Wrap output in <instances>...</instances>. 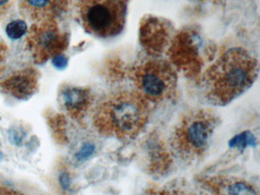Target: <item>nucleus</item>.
I'll return each mask as SVG.
<instances>
[{
    "label": "nucleus",
    "instance_id": "f257e3e1",
    "mask_svg": "<svg viewBox=\"0 0 260 195\" xmlns=\"http://www.w3.org/2000/svg\"><path fill=\"white\" fill-rule=\"evenodd\" d=\"M258 73V61L247 50L230 49L205 71V97L214 105H228L252 86Z\"/></svg>",
    "mask_w": 260,
    "mask_h": 195
},
{
    "label": "nucleus",
    "instance_id": "f03ea898",
    "mask_svg": "<svg viewBox=\"0 0 260 195\" xmlns=\"http://www.w3.org/2000/svg\"><path fill=\"white\" fill-rule=\"evenodd\" d=\"M150 110V104L138 91H119L106 98L97 107L94 124L107 137L132 140L145 129Z\"/></svg>",
    "mask_w": 260,
    "mask_h": 195
},
{
    "label": "nucleus",
    "instance_id": "7ed1b4c3",
    "mask_svg": "<svg viewBox=\"0 0 260 195\" xmlns=\"http://www.w3.org/2000/svg\"><path fill=\"white\" fill-rule=\"evenodd\" d=\"M220 120L210 109L192 110L182 116L170 137V146L183 161L200 159L208 151L211 139Z\"/></svg>",
    "mask_w": 260,
    "mask_h": 195
},
{
    "label": "nucleus",
    "instance_id": "20e7f679",
    "mask_svg": "<svg viewBox=\"0 0 260 195\" xmlns=\"http://www.w3.org/2000/svg\"><path fill=\"white\" fill-rule=\"evenodd\" d=\"M77 6L82 24L91 35L112 38L124 29L126 0H77Z\"/></svg>",
    "mask_w": 260,
    "mask_h": 195
},
{
    "label": "nucleus",
    "instance_id": "39448f33",
    "mask_svg": "<svg viewBox=\"0 0 260 195\" xmlns=\"http://www.w3.org/2000/svg\"><path fill=\"white\" fill-rule=\"evenodd\" d=\"M135 91L150 104H159L173 98L177 87V74L164 59H151L134 69Z\"/></svg>",
    "mask_w": 260,
    "mask_h": 195
},
{
    "label": "nucleus",
    "instance_id": "423d86ee",
    "mask_svg": "<svg viewBox=\"0 0 260 195\" xmlns=\"http://www.w3.org/2000/svg\"><path fill=\"white\" fill-rule=\"evenodd\" d=\"M26 46L36 63L42 64L62 54L68 46V35L57 21L35 22L27 32Z\"/></svg>",
    "mask_w": 260,
    "mask_h": 195
},
{
    "label": "nucleus",
    "instance_id": "0eeeda50",
    "mask_svg": "<svg viewBox=\"0 0 260 195\" xmlns=\"http://www.w3.org/2000/svg\"><path fill=\"white\" fill-rule=\"evenodd\" d=\"M71 0H18L21 15L28 21H57L69 9Z\"/></svg>",
    "mask_w": 260,
    "mask_h": 195
},
{
    "label": "nucleus",
    "instance_id": "6e6552de",
    "mask_svg": "<svg viewBox=\"0 0 260 195\" xmlns=\"http://www.w3.org/2000/svg\"><path fill=\"white\" fill-rule=\"evenodd\" d=\"M39 79V73L36 69L26 67L0 81V89L16 99L25 100L37 91Z\"/></svg>",
    "mask_w": 260,
    "mask_h": 195
},
{
    "label": "nucleus",
    "instance_id": "1a4fd4ad",
    "mask_svg": "<svg viewBox=\"0 0 260 195\" xmlns=\"http://www.w3.org/2000/svg\"><path fill=\"white\" fill-rule=\"evenodd\" d=\"M202 184L214 195H259L255 184L237 177H211Z\"/></svg>",
    "mask_w": 260,
    "mask_h": 195
},
{
    "label": "nucleus",
    "instance_id": "9d476101",
    "mask_svg": "<svg viewBox=\"0 0 260 195\" xmlns=\"http://www.w3.org/2000/svg\"><path fill=\"white\" fill-rule=\"evenodd\" d=\"M60 99L67 111L75 117L83 116L92 103L89 90L80 87H66L62 90Z\"/></svg>",
    "mask_w": 260,
    "mask_h": 195
},
{
    "label": "nucleus",
    "instance_id": "9b49d317",
    "mask_svg": "<svg viewBox=\"0 0 260 195\" xmlns=\"http://www.w3.org/2000/svg\"><path fill=\"white\" fill-rule=\"evenodd\" d=\"M256 137L249 131H243V132L237 134L230 140L229 143H228L229 147L237 148L240 150L246 149L249 146L254 147L256 146Z\"/></svg>",
    "mask_w": 260,
    "mask_h": 195
},
{
    "label": "nucleus",
    "instance_id": "f8f14e48",
    "mask_svg": "<svg viewBox=\"0 0 260 195\" xmlns=\"http://www.w3.org/2000/svg\"><path fill=\"white\" fill-rule=\"evenodd\" d=\"M144 195H203L192 189L187 187H164L158 188H150Z\"/></svg>",
    "mask_w": 260,
    "mask_h": 195
},
{
    "label": "nucleus",
    "instance_id": "ddd939ff",
    "mask_svg": "<svg viewBox=\"0 0 260 195\" xmlns=\"http://www.w3.org/2000/svg\"><path fill=\"white\" fill-rule=\"evenodd\" d=\"M28 27L24 20H13L6 27L7 36L12 40H17L26 35Z\"/></svg>",
    "mask_w": 260,
    "mask_h": 195
},
{
    "label": "nucleus",
    "instance_id": "4468645a",
    "mask_svg": "<svg viewBox=\"0 0 260 195\" xmlns=\"http://www.w3.org/2000/svg\"><path fill=\"white\" fill-rule=\"evenodd\" d=\"M95 150V146L92 143H83L79 151L75 154L76 159L80 161H86L92 156Z\"/></svg>",
    "mask_w": 260,
    "mask_h": 195
},
{
    "label": "nucleus",
    "instance_id": "2eb2a0df",
    "mask_svg": "<svg viewBox=\"0 0 260 195\" xmlns=\"http://www.w3.org/2000/svg\"><path fill=\"white\" fill-rule=\"evenodd\" d=\"M25 137V133L22 129L17 128H10L8 131V139L10 143L14 146H19L22 145Z\"/></svg>",
    "mask_w": 260,
    "mask_h": 195
},
{
    "label": "nucleus",
    "instance_id": "dca6fc26",
    "mask_svg": "<svg viewBox=\"0 0 260 195\" xmlns=\"http://www.w3.org/2000/svg\"><path fill=\"white\" fill-rule=\"evenodd\" d=\"M59 184L60 187L63 190H71V184H72V179H71V175L68 172H63L60 174L58 178Z\"/></svg>",
    "mask_w": 260,
    "mask_h": 195
},
{
    "label": "nucleus",
    "instance_id": "f3484780",
    "mask_svg": "<svg viewBox=\"0 0 260 195\" xmlns=\"http://www.w3.org/2000/svg\"><path fill=\"white\" fill-rule=\"evenodd\" d=\"M53 64L56 68L59 70L64 69L68 66V59L63 53L57 55L55 57L53 58Z\"/></svg>",
    "mask_w": 260,
    "mask_h": 195
},
{
    "label": "nucleus",
    "instance_id": "a211bd4d",
    "mask_svg": "<svg viewBox=\"0 0 260 195\" xmlns=\"http://www.w3.org/2000/svg\"><path fill=\"white\" fill-rule=\"evenodd\" d=\"M7 50H8V47L5 44V41L0 38V71L4 67V62L7 58Z\"/></svg>",
    "mask_w": 260,
    "mask_h": 195
},
{
    "label": "nucleus",
    "instance_id": "6ab92c4d",
    "mask_svg": "<svg viewBox=\"0 0 260 195\" xmlns=\"http://www.w3.org/2000/svg\"><path fill=\"white\" fill-rule=\"evenodd\" d=\"M11 0H0V16H4L10 10Z\"/></svg>",
    "mask_w": 260,
    "mask_h": 195
},
{
    "label": "nucleus",
    "instance_id": "aec40b11",
    "mask_svg": "<svg viewBox=\"0 0 260 195\" xmlns=\"http://www.w3.org/2000/svg\"><path fill=\"white\" fill-rule=\"evenodd\" d=\"M4 158V154L3 153L2 151L0 150V161H2Z\"/></svg>",
    "mask_w": 260,
    "mask_h": 195
}]
</instances>
